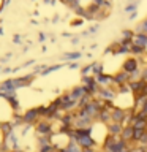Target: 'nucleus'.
<instances>
[{
	"label": "nucleus",
	"instance_id": "393cba45",
	"mask_svg": "<svg viewBox=\"0 0 147 152\" xmlns=\"http://www.w3.org/2000/svg\"><path fill=\"white\" fill-rule=\"evenodd\" d=\"M136 60H138V64H139L141 68H142V66H146L147 65V52H144V54L139 56V57H136Z\"/></svg>",
	"mask_w": 147,
	"mask_h": 152
},
{
	"label": "nucleus",
	"instance_id": "412c9836",
	"mask_svg": "<svg viewBox=\"0 0 147 152\" xmlns=\"http://www.w3.org/2000/svg\"><path fill=\"white\" fill-rule=\"evenodd\" d=\"M144 52H147V49L139 48V46H136V45H131V48H130V56H133V57H139V56L144 54Z\"/></svg>",
	"mask_w": 147,
	"mask_h": 152
},
{
	"label": "nucleus",
	"instance_id": "c85d7f7f",
	"mask_svg": "<svg viewBox=\"0 0 147 152\" xmlns=\"http://www.w3.org/2000/svg\"><path fill=\"white\" fill-rule=\"evenodd\" d=\"M81 24H84L82 18H78V19H74V21H71V26H73V27H79Z\"/></svg>",
	"mask_w": 147,
	"mask_h": 152
},
{
	"label": "nucleus",
	"instance_id": "f704fd0d",
	"mask_svg": "<svg viewBox=\"0 0 147 152\" xmlns=\"http://www.w3.org/2000/svg\"><path fill=\"white\" fill-rule=\"evenodd\" d=\"M47 152H62V151H60V149H57V147H54V146H52V147H51V149L47 151Z\"/></svg>",
	"mask_w": 147,
	"mask_h": 152
},
{
	"label": "nucleus",
	"instance_id": "1a4fd4ad",
	"mask_svg": "<svg viewBox=\"0 0 147 152\" xmlns=\"http://www.w3.org/2000/svg\"><path fill=\"white\" fill-rule=\"evenodd\" d=\"M106 130H108V135L120 136V133L123 130V124H120V122H109L106 125Z\"/></svg>",
	"mask_w": 147,
	"mask_h": 152
},
{
	"label": "nucleus",
	"instance_id": "f03ea898",
	"mask_svg": "<svg viewBox=\"0 0 147 152\" xmlns=\"http://www.w3.org/2000/svg\"><path fill=\"white\" fill-rule=\"evenodd\" d=\"M40 119H41V114L38 111V106L30 108V109H27L25 113H22V124L24 125H35Z\"/></svg>",
	"mask_w": 147,
	"mask_h": 152
},
{
	"label": "nucleus",
	"instance_id": "f3484780",
	"mask_svg": "<svg viewBox=\"0 0 147 152\" xmlns=\"http://www.w3.org/2000/svg\"><path fill=\"white\" fill-rule=\"evenodd\" d=\"M66 64H55V65H47L44 70L41 71V76H47L49 73H54V71H59L60 68H63Z\"/></svg>",
	"mask_w": 147,
	"mask_h": 152
},
{
	"label": "nucleus",
	"instance_id": "a211bd4d",
	"mask_svg": "<svg viewBox=\"0 0 147 152\" xmlns=\"http://www.w3.org/2000/svg\"><path fill=\"white\" fill-rule=\"evenodd\" d=\"M133 30H135V33H147V16L142 19V21L138 22Z\"/></svg>",
	"mask_w": 147,
	"mask_h": 152
},
{
	"label": "nucleus",
	"instance_id": "6e6552de",
	"mask_svg": "<svg viewBox=\"0 0 147 152\" xmlns=\"http://www.w3.org/2000/svg\"><path fill=\"white\" fill-rule=\"evenodd\" d=\"M68 92H70V95H71V98L76 100V102H79V100L82 98L85 94H87V90H85V87H84L82 84H79V86H74V87H71Z\"/></svg>",
	"mask_w": 147,
	"mask_h": 152
},
{
	"label": "nucleus",
	"instance_id": "c756f323",
	"mask_svg": "<svg viewBox=\"0 0 147 152\" xmlns=\"http://www.w3.org/2000/svg\"><path fill=\"white\" fill-rule=\"evenodd\" d=\"M66 66H68L70 70H78L79 68V64H78V62H68Z\"/></svg>",
	"mask_w": 147,
	"mask_h": 152
},
{
	"label": "nucleus",
	"instance_id": "b1692460",
	"mask_svg": "<svg viewBox=\"0 0 147 152\" xmlns=\"http://www.w3.org/2000/svg\"><path fill=\"white\" fill-rule=\"evenodd\" d=\"M87 75H92V64L81 66V76H87Z\"/></svg>",
	"mask_w": 147,
	"mask_h": 152
},
{
	"label": "nucleus",
	"instance_id": "2eb2a0df",
	"mask_svg": "<svg viewBox=\"0 0 147 152\" xmlns=\"http://www.w3.org/2000/svg\"><path fill=\"white\" fill-rule=\"evenodd\" d=\"M92 3L97 8L104 10V11H108V13H111V10H112V2L111 0H92Z\"/></svg>",
	"mask_w": 147,
	"mask_h": 152
},
{
	"label": "nucleus",
	"instance_id": "4468645a",
	"mask_svg": "<svg viewBox=\"0 0 147 152\" xmlns=\"http://www.w3.org/2000/svg\"><path fill=\"white\" fill-rule=\"evenodd\" d=\"M128 86H130V90H131V94L135 95H141L142 94V89H144V86H146V83L144 81H131V83H128Z\"/></svg>",
	"mask_w": 147,
	"mask_h": 152
},
{
	"label": "nucleus",
	"instance_id": "9b49d317",
	"mask_svg": "<svg viewBox=\"0 0 147 152\" xmlns=\"http://www.w3.org/2000/svg\"><path fill=\"white\" fill-rule=\"evenodd\" d=\"M95 79H97L100 87H108V86L112 84V75L111 73H101V75L95 76Z\"/></svg>",
	"mask_w": 147,
	"mask_h": 152
},
{
	"label": "nucleus",
	"instance_id": "72a5a7b5",
	"mask_svg": "<svg viewBox=\"0 0 147 152\" xmlns=\"http://www.w3.org/2000/svg\"><path fill=\"white\" fill-rule=\"evenodd\" d=\"M136 16H138V11H133V13L128 14V19H130V21H133V19H136Z\"/></svg>",
	"mask_w": 147,
	"mask_h": 152
},
{
	"label": "nucleus",
	"instance_id": "5701e85b",
	"mask_svg": "<svg viewBox=\"0 0 147 152\" xmlns=\"http://www.w3.org/2000/svg\"><path fill=\"white\" fill-rule=\"evenodd\" d=\"M139 2H141V0H135V2L128 3L123 11H125V13H133V11H136V8H138V5H139Z\"/></svg>",
	"mask_w": 147,
	"mask_h": 152
},
{
	"label": "nucleus",
	"instance_id": "7ed1b4c3",
	"mask_svg": "<svg viewBox=\"0 0 147 152\" xmlns=\"http://www.w3.org/2000/svg\"><path fill=\"white\" fill-rule=\"evenodd\" d=\"M141 66H139V64H138L136 57H133V56H128L127 59L122 62V70L125 71V73H128V75H131L133 71H136Z\"/></svg>",
	"mask_w": 147,
	"mask_h": 152
},
{
	"label": "nucleus",
	"instance_id": "20e7f679",
	"mask_svg": "<svg viewBox=\"0 0 147 152\" xmlns=\"http://www.w3.org/2000/svg\"><path fill=\"white\" fill-rule=\"evenodd\" d=\"M97 98H101L104 102H114L117 97V92L116 90H112L111 87H100L98 89V94L95 95Z\"/></svg>",
	"mask_w": 147,
	"mask_h": 152
},
{
	"label": "nucleus",
	"instance_id": "cd10ccee",
	"mask_svg": "<svg viewBox=\"0 0 147 152\" xmlns=\"http://www.w3.org/2000/svg\"><path fill=\"white\" fill-rule=\"evenodd\" d=\"M128 152H147V149H144V147H139V146H135L133 144L131 147H130V151Z\"/></svg>",
	"mask_w": 147,
	"mask_h": 152
},
{
	"label": "nucleus",
	"instance_id": "dca6fc26",
	"mask_svg": "<svg viewBox=\"0 0 147 152\" xmlns=\"http://www.w3.org/2000/svg\"><path fill=\"white\" fill-rule=\"evenodd\" d=\"M82 57V52L79 51H73V52H65L62 56V60H68V62H78Z\"/></svg>",
	"mask_w": 147,
	"mask_h": 152
},
{
	"label": "nucleus",
	"instance_id": "4be33fe9",
	"mask_svg": "<svg viewBox=\"0 0 147 152\" xmlns=\"http://www.w3.org/2000/svg\"><path fill=\"white\" fill-rule=\"evenodd\" d=\"M135 37V30L133 28H123V30L120 32V38H123V40H130Z\"/></svg>",
	"mask_w": 147,
	"mask_h": 152
},
{
	"label": "nucleus",
	"instance_id": "a878e982",
	"mask_svg": "<svg viewBox=\"0 0 147 152\" xmlns=\"http://www.w3.org/2000/svg\"><path fill=\"white\" fill-rule=\"evenodd\" d=\"M139 79H141V68L136 70V71H133V73L130 75V83H131V81H139Z\"/></svg>",
	"mask_w": 147,
	"mask_h": 152
},
{
	"label": "nucleus",
	"instance_id": "bb28decb",
	"mask_svg": "<svg viewBox=\"0 0 147 152\" xmlns=\"http://www.w3.org/2000/svg\"><path fill=\"white\" fill-rule=\"evenodd\" d=\"M141 81H144V83L147 84V65L141 68Z\"/></svg>",
	"mask_w": 147,
	"mask_h": 152
},
{
	"label": "nucleus",
	"instance_id": "e433bc0d",
	"mask_svg": "<svg viewBox=\"0 0 147 152\" xmlns=\"http://www.w3.org/2000/svg\"><path fill=\"white\" fill-rule=\"evenodd\" d=\"M142 95H146V97H147V84L144 86V89H142Z\"/></svg>",
	"mask_w": 147,
	"mask_h": 152
},
{
	"label": "nucleus",
	"instance_id": "c9c22d12",
	"mask_svg": "<svg viewBox=\"0 0 147 152\" xmlns=\"http://www.w3.org/2000/svg\"><path fill=\"white\" fill-rule=\"evenodd\" d=\"M71 43H73V45H78V43H79V38H78V37L73 38V40H71Z\"/></svg>",
	"mask_w": 147,
	"mask_h": 152
},
{
	"label": "nucleus",
	"instance_id": "9d476101",
	"mask_svg": "<svg viewBox=\"0 0 147 152\" xmlns=\"http://www.w3.org/2000/svg\"><path fill=\"white\" fill-rule=\"evenodd\" d=\"M133 132H135L133 125H123V130L120 133V140H123L128 144H133Z\"/></svg>",
	"mask_w": 147,
	"mask_h": 152
},
{
	"label": "nucleus",
	"instance_id": "0eeeda50",
	"mask_svg": "<svg viewBox=\"0 0 147 152\" xmlns=\"http://www.w3.org/2000/svg\"><path fill=\"white\" fill-rule=\"evenodd\" d=\"M112 83H116L119 86H123V84H128L130 83V75L125 73L123 70H119L112 75Z\"/></svg>",
	"mask_w": 147,
	"mask_h": 152
},
{
	"label": "nucleus",
	"instance_id": "473e14b6",
	"mask_svg": "<svg viewBox=\"0 0 147 152\" xmlns=\"http://www.w3.org/2000/svg\"><path fill=\"white\" fill-rule=\"evenodd\" d=\"M13 41L16 43V45H21V43H22V40H21V37H19V35H14V38H13Z\"/></svg>",
	"mask_w": 147,
	"mask_h": 152
},
{
	"label": "nucleus",
	"instance_id": "39448f33",
	"mask_svg": "<svg viewBox=\"0 0 147 152\" xmlns=\"http://www.w3.org/2000/svg\"><path fill=\"white\" fill-rule=\"evenodd\" d=\"M127 114H128V109H122V108H119V106H114L111 109V119H112V122L123 124V122H125Z\"/></svg>",
	"mask_w": 147,
	"mask_h": 152
},
{
	"label": "nucleus",
	"instance_id": "6ab92c4d",
	"mask_svg": "<svg viewBox=\"0 0 147 152\" xmlns=\"http://www.w3.org/2000/svg\"><path fill=\"white\" fill-rule=\"evenodd\" d=\"M101 73H104V64H101V62H92V75L98 76Z\"/></svg>",
	"mask_w": 147,
	"mask_h": 152
},
{
	"label": "nucleus",
	"instance_id": "f8f14e48",
	"mask_svg": "<svg viewBox=\"0 0 147 152\" xmlns=\"http://www.w3.org/2000/svg\"><path fill=\"white\" fill-rule=\"evenodd\" d=\"M131 45L147 49V33H135V37L131 38Z\"/></svg>",
	"mask_w": 147,
	"mask_h": 152
},
{
	"label": "nucleus",
	"instance_id": "58836bf2",
	"mask_svg": "<svg viewBox=\"0 0 147 152\" xmlns=\"http://www.w3.org/2000/svg\"><path fill=\"white\" fill-rule=\"evenodd\" d=\"M2 33H3V30H2V27H0V35H2Z\"/></svg>",
	"mask_w": 147,
	"mask_h": 152
},
{
	"label": "nucleus",
	"instance_id": "4c0bfd02",
	"mask_svg": "<svg viewBox=\"0 0 147 152\" xmlns=\"http://www.w3.org/2000/svg\"><path fill=\"white\" fill-rule=\"evenodd\" d=\"M59 19H60L59 16H54V18H52V22H57V21H59Z\"/></svg>",
	"mask_w": 147,
	"mask_h": 152
},
{
	"label": "nucleus",
	"instance_id": "2f4dec72",
	"mask_svg": "<svg viewBox=\"0 0 147 152\" xmlns=\"http://www.w3.org/2000/svg\"><path fill=\"white\" fill-rule=\"evenodd\" d=\"M38 41H40V43L46 41V33H43V32H40V33H38Z\"/></svg>",
	"mask_w": 147,
	"mask_h": 152
},
{
	"label": "nucleus",
	"instance_id": "aec40b11",
	"mask_svg": "<svg viewBox=\"0 0 147 152\" xmlns=\"http://www.w3.org/2000/svg\"><path fill=\"white\" fill-rule=\"evenodd\" d=\"M62 152H82V147H81L76 141H70L68 146H66Z\"/></svg>",
	"mask_w": 147,
	"mask_h": 152
},
{
	"label": "nucleus",
	"instance_id": "423d86ee",
	"mask_svg": "<svg viewBox=\"0 0 147 152\" xmlns=\"http://www.w3.org/2000/svg\"><path fill=\"white\" fill-rule=\"evenodd\" d=\"M78 144L82 147V149H90V147H98V144L95 142V140L90 135H84V136H79L78 138Z\"/></svg>",
	"mask_w": 147,
	"mask_h": 152
},
{
	"label": "nucleus",
	"instance_id": "7c9ffc66",
	"mask_svg": "<svg viewBox=\"0 0 147 152\" xmlns=\"http://www.w3.org/2000/svg\"><path fill=\"white\" fill-rule=\"evenodd\" d=\"M100 30V26H97V24H95V26H92V27H89V35H92V33H95V32H98Z\"/></svg>",
	"mask_w": 147,
	"mask_h": 152
},
{
	"label": "nucleus",
	"instance_id": "ddd939ff",
	"mask_svg": "<svg viewBox=\"0 0 147 152\" xmlns=\"http://www.w3.org/2000/svg\"><path fill=\"white\" fill-rule=\"evenodd\" d=\"M97 121H98V122H101V124H104V125H108L109 122H112V119H111V109L101 108V109H100V113H98Z\"/></svg>",
	"mask_w": 147,
	"mask_h": 152
},
{
	"label": "nucleus",
	"instance_id": "f257e3e1",
	"mask_svg": "<svg viewBox=\"0 0 147 152\" xmlns=\"http://www.w3.org/2000/svg\"><path fill=\"white\" fill-rule=\"evenodd\" d=\"M33 130H35L36 136H51L52 135L51 121H47V119H40V121L33 125Z\"/></svg>",
	"mask_w": 147,
	"mask_h": 152
}]
</instances>
